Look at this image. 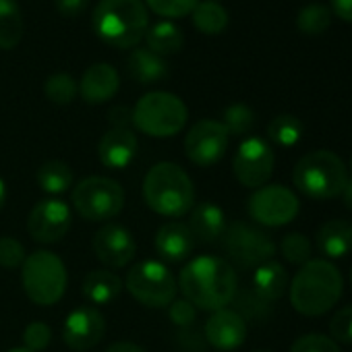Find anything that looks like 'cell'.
<instances>
[{
    "instance_id": "6da1fadb",
    "label": "cell",
    "mask_w": 352,
    "mask_h": 352,
    "mask_svg": "<svg viewBox=\"0 0 352 352\" xmlns=\"http://www.w3.org/2000/svg\"><path fill=\"white\" fill-rule=\"evenodd\" d=\"M176 284L189 302L212 313L226 309L239 292V278L232 263L214 255H201L189 261Z\"/></svg>"
},
{
    "instance_id": "7a4b0ae2",
    "label": "cell",
    "mask_w": 352,
    "mask_h": 352,
    "mask_svg": "<svg viewBox=\"0 0 352 352\" xmlns=\"http://www.w3.org/2000/svg\"><path fill=\"white\" fill-rule=\"evenodd\" d=\"M290 286L292 307L307 317L325 315L342 296L344 280L340 270L325 259H309L298 267Z\"/></svg>"
},
{
    "instance_id": "3957f363",
    "label": "cell",
    "mask_w": 352,
    "mask_h": 352,
    "mask_svg": "<svg viewBox=\"0 0 352 352\" xmlns=\"http://www.w3.org/2000/svg\"><path fill=\"white\" fill-rule=\"evenodd\" d=\"M143 199L160 216L181 218L195 206V185L179 164L160 162L145 174Z\"/></svg>"
},
{
    "instance_id": "277c9868",
    "label": "cell",
    "mask_w": 352,
    "mask_h": 352,
    "mask_svg": "<svg viewBox=\"0 0 352 352\" xmlns=\"http://www.w3.org/2000/svg\"><path fill=\"white\" fill-rule=\"evenodd\" d=\"M94 30L112 48H133L145 38L149 15L141 0H100L94 11Z\"/></svg>"
},
{
    "instance_id": "5b68a950",
    "label": "cell",
    "mask_w": 352,
    "mask_h": 352,
    "mask_svg": "<svg viewBox=\"0 0 352 352\" xmlns=\"http://www.w3.org/2000/svg\"><path fill=\"white\" fill-rule=\"evenodd\" d=\"M348 179L350 176L344 160L329 149H315L305 153L292 170L294 187L305 197L315 201L342 195Z\"/></svg>"
},
{
    "instance_id": "8992f818",
    "label": "cell",
    "mask_w": 352,
    "mask_h": 352,
    "mask_svg": "<svg viewBox=\"0 0 352 352\" xmlns=\"http://www.w3.org/2000/svg\"><path fill=\"white\" fill-rule=\"evenodd\" d=\"M189 120V110L181 98L168 91L145 94L133 108V124L149 137H174Z\"/></svg>"
},
{
    "instance_id": "52a82bcc",
    "label": "cell",
    "mask_w": 352,
    "mask_h": 352,
    "mask_svg": "<svg viewBox=\"0 0 352 352\" xmlns=\"http://www.w3.org/2000/svg\"><path fill=\"white\" fill-rule=\"evenodd\" d=\"M23 290L40 307L56 305L67 290V267L52 251H36L21 265Z\"/></svg>"
},
{
    "instance_id": "ba28073f",
    "label": "cell",
    "mask_w": 352,
    "mask_h": 352,
    "mask_svg": "<svg viewBox=\"0 0 352 352\" xmlns=\"http://www.w3.org/2000/svg\"><path fill=\"white\" fill-rule=\"evenodd\" d=\"M73 206L87 222H108L124 208L122 187L106 176H89L73 189Z\"/></svg>"
},
{
    "instance_id": "9c48e42d",
    "label": "cell",
    "mask_w": 352,
    "mask_h": 352,
    "mask_svg": "<svg viewBox=\"0 0 352 352\" xmlns=\"http://www.w3.org/2000/svg\"><path fill=\"white\" fill-rule=\"evenodd\" d=\"M126 290L145 307L164 309L176 298V284L172 272L160 261H141L126 274Z\"/></svg>"
},
{
    "instance_id": "30bf717a",
    "label": "cell",
    "mask_w": 352,
    "mask_h": 352,
    "mask_svg": "<svg viewBox=\"0 0 352 352\" xmlns=\"http://www.w3.org/2000/svg\"><path fill=\"white\" fill-rule=\"evenodd\" d=\"M224 249L230 261L243 270L259 267L261 263L270 261L276 253L274 241L259 228L247 222H234L226 226L224 234Z\"/></svg>"
},
{
    "instance_id": "8fae6325",
    "label": "cell",
    "mask_w": 352,
    "mask_h": 352,
    "mask_svg": "<svg viewBox=\"0 0 352 352\" xmlns=\"http://www.w3.org/2000/svg\"><path fill=\"white\" fill-rule=\"evenodd\" d=\"M247 210L257 224L278 228L290 224L298 216L300 204L288 187L265 185L249 197Z\"/></svg>"
},
{
    "instance_id": "7c38bea8",
    "label": "cell",
    "mask_w": 352,
    "mask_h": 352,
    "mask_svg": "<svg viewBox=\"0 0 352 352\" xmlns=\"http://www.w3.org/2000/svg\"><path fill=\"white\" fill-rule=\"evenodd\" d=\"M276 155L272 145L261 137L245 139L232 160V172L236 181L249 189H261L272 179Z\"/></svg>"
},
{
    "instance_id": "4fadbf2b",
    "label": "cell",
    "mask_w": 352,
    "mask_h": 352,
    "mask_svg": "<svg viewBox=\"0 0 352 352\" xmlns=\"http://www.w3.org/2000/svg\"><path fill=\"white\" fill-rule=\"evenodd\" d=\"M228 141L230 135L226 126L220 120L206 118L189 129L185 137V153L193 164L208 168L224 157L228 149Z\"/></svg>"
},
{
    "instance_id": "5bb4252c",
    "label": "cell",
    "mask_w": 352,
    "mask_h": 352,
    "mask_svg": "<svg viewBox=\"0 0 352 352\" xmlns=\"http://www.w3.org/2000/svg\"><path fill=\"white\" fill-rule=\"evenodd\" d=\"M73 224V214L63 199H42L34 206L28 218V230L34 241L52 245L63 241Z\"/></svg>"
},
{
    "instance_id": "9a60e30c",
    "label": "cell",
    "mask_w": 352,
    "mask_h": 352,
    "mask_svg": "<svg viewBox=\"0 0 352 352\" xmlns=\"http://www.w3.org/2000/svg\"><path fill=\"white\" fill-rule=\"evenodd\" d=\"M106 333V319L94 307H79L71 311L63 323V340L75 352L94 348Z\"/></svg>"
},
{
    "instance_id": "2e32d148",
    "label": "cell",
    "mask_w": 352,
    "mask_h": 352,
    "mask_svg": "<svg viewBox=\"0 0 352 352\" xmlns=\"http://www.w3.org/2000/svg\"><path fill=\"white\" fill-rule=\"evenodd\" d=\"M96 257L106 267H124L133 261L137 253V243L133 234L120 224L102 226L91 241Z\"/></svg>"
},
{
    "instance_id": "e0dca14e",
    "label": "cell",
    "mask_w": 352,
    "mask_h": 352,
    "mask_svg": "<svg viewBox=\"0 0 352 352\" xmlns=\"http://www.w3.org/2000/svg\"><path fill=\"white\" fill-rule=\"evenodd\" d=\"M204 333L212 348L220 352H232L247 340V321L234 309H220L214 311L206 321Z\"/></svg>"
},
{
    "instance_id": "ac0fdd59",
    "label": "cell",
    "mask_w": 352,
    "mask_h": 352,
    "mask_svg": "<svg viewBox=\"0 0 352 352\" xmlns=\"http://www.w3.org/2000/svg\"><path fill=\"white\" fill-rule=\"evenodd\" d=\"M137 137L131 129H110L98 145V157L108 170H124L137 155Z\"/></svg>"
},
{
    "instance_id": "d6986e66",
    "label": "cell",
    "mask_w": 352,
    "mask_h": 352,
    "mask_svg": "<svg viewBox=\"0 0 352 352\" xmlns=\"http://www.w3.org/2000/svg\"><path fill=\"white\" fill-rule=\"evenodd\" d=\"M195 236L183 222H168L155 234V253L168 263L185 261L195 249Z\"/></svg>"
},
{
    "instance_id": "ffe728a7",
    "label": "cell",
    "mask_w": 352,
    "mask_h": 352,
    "mask_svg": "<svg viewBox=\"0 0 352 352\" xmlns=\"http://www.w3.org/2000/svg\"><path fill=\"white\" fill-rule=\"evenodd\" d=\"M118 87H120V79L116 69L106 63H98L83 73L79 83V94L87 104H102L112 100Z\"/></svg>"
},
{
    "instance_id": "44dd1931",
    "label": "cell",
    "mask_w": 352,
    "mask_h": 352,
    "mask_svg": "<svg viewBox=\"0 0 352 352\" xmlns=\"http://www.w3.org/2000/svg\"><path fill=\"white\" fill-rule=\"evenodd\" d=\"M187 226L193 232L195 241L216 243L218 239H222V234L226 230V216H224L222 208H218L216 204L201 201V204L193 206L191 220Z\"/></svg>"
},
{
    "instance_id": "7402d4cb",
    "label": "cell",
    "mask_w": 352,
    "mask_h": 352,
    "mask_svg": "<svg viewBox=\"0 0 352 352\" xmlns=\"http://www.w3.org/2000/svg\"><path fill=\"white\" fill-rule=\"evenodd\" d=\"M317 249L331 259L352 253V222L329 220L317 230Z\"/></svg>"
},
{
    "instance_id": "603a6c76",
    "label": "cell",
    "mask_w": 352,
    "mask_h": 352,
    "mask_svg": "<svg viewBox=\"0 0 352 352\" xmlns=\"http://www.w3.org/2000/svg\"><path fill=\"white\" fill-rule=\"evenodd\" d=\"M288 288V272L278 261H265L259 267H255L253 274V292L261 296L267 302H274L282 298V294Z\"/></svg>"
},
{
    "instance_id": "cb8c5ba5",
    "label": "cell",
    "mask_w": 352,
    "mask_h": 352,
    "mask_svg": "<svg viewBox=\"0 0 352 352\" xmlns=\"http://www.w3.org/2000/svg\"><path fill=\"white\" fill-rule=\"evenodd\" d=\"M122 282L110 270H94L85 276L81 292L91 305H110L120 296Z\"/></svg>"
},
{
    "instance_id": "d4e9b609",
    "label": "cell",
    "mask_w": 352,
    "mask_h": 352,
    "mask_svg": "<svg viewBox=\"0 0 352 352\" xmlns=\"http://www.w3.org/2000/svg\"><path fill=\"white\" fill-rule=\"evenodd\" d=\"M129 75L139 83H157L168 77V63L147 48H135L126 60Z\"/></svg>"
},
{
    "instance_id": "484cf974",
    "label": "cell",
    "mask_w": 352,
    "mask_h": 352,
    "mask_svg": "<svg viewBox=\"0 0 352 352\" xmlns=\"http://www.w3.org/2000/svg\"><path fill=\"white\" fill-rule=\"evenodd\" d=\"M145 42H147V50L164 58L176 54L183 48L185 36L179 30V25H174L170 21H160L145 32Z\"/></svg>"
},
{
    "instance_id": "4316f807",
    "label": "cell",
    "mask_w": 352,
    "mask_h": 352,
    "mask_svg": "<svg viewBox=\"0 0 352 352\" xmlns=\"http://www.w3.org/2000/svg\"><path fill=\"white\" fill-rule=\"evenodd\" d=\"M23 38V15L17 0H0V50H13Z\"/></svg>"
},
{
    "instance_id": "83f0119b",
    "label": "cell",
    "mask_w": 352,
    "mask_h": 352,
    "mask_svg": "<svg viewBox=\"0 0 352 352\" xmlns=\"http://www.w3.org/2000/svg\"><path fill=\"white\" fill-rule=\"evenodd\" d=\"M36 181L44 193L63 195L73 185V172H71L69 164H65L60 160H50L40 166V170L36 174Z\"/></svg>"
},
{
    "instance_id": "f1b7e54d",
    "label": "cell",
    "mask_w": 352,
    "mask_h": 352,
    "mask_svg": "<svg viewBox=\"0 0 352 352\" xmlns=\"http://www.w3.org/2000/svg\"><path fill=\"white\" fill-rule=\"evenodd\" d=\"M228 13L216 0H206L193 9V23L201 34L218 36L228 28Z\"/></svg>"
},
{
    "instance_id": "f546056e",
    "label": "cell",
    "mask_w": 352,
    "mask_h": 352,
    "mask_svg": "<svg viewBox=\"0 0 352 352\" xmlns=\"http://www.w3.org/2000/svg\"><path fill=\"white\" fill-rule=\"evenodd\" d=\"M302 131H305V126H302L300 118H296L294 114H280V116L272 118V122L267 124L270 141L280 147L296 145L302 137Z\"/></svg>"
},
{
    "instance_id": "4dcf8cb0",
    "label": "cell",
    "mask_w": 352,
    "mask_h": 352,
    "mask_svg": "<svg viewBox=\"0 0 352 352\" xmlns=\"http://www.w3.org/2000/svg\"><path fill=\"white\" fill-rule=\"evenodd\" d=\"M331 25V11L323 5H307L296 15V28L305 36H319Z\"/></svg>"
},
{
    "instance_id": "1f68e13d",
    "label": "cell",
    "mask_w": 352,
    "mask_h": 352,
    "mask_svg": "<svg viewBox=\"0 0 352 352\" xmlns=\"http://www.w3.org/2000/svg\"><path fill=\"white\" fill-rule=\"evenodd\" d=\"M234 311L247 321H265L272 315V302L263 300L261 296H257L253 290H243L236 292L234 296Z\"/></svg>"
},
{
    "instance_id": "d6a6232c",
    "label": "cell",
    "mask_w": 352,
    "mask_h": 352,
    "mask_svg": "<svg viewBox=\"0 0 352 352\" xmlns=\"http://www.w3.org/2000/svg\"><path fill=\"white\" fill-rule=\"evenodd\" d=\"M44 91H46V98L58 106H67L71 104L77 94H79V85L75 83V79L69 75V73H56V75H50L46 85H44Z\"/></svg>"
},
{
    "instance_id": "836d02e7",
    "label": "cell",
    "mask_w": 352,
    "mask_h": 352,
    "mask_svg": "<svg viewBox=\"0 0 352 352\" xmlns=\"http://www.w3.org/2000/svg\"><path fill=\"white\" fill-rule=\"evenodd\" d=\"M228 135H247L255 124V112L247 104H232L224 110V120Z\"/></svg>"
},
{
    "instance_id": "e575fe53",
    "label": "cell",
    "mask_w": 352,
    "mask_h": 352,
    "mask_svg": "<svg viewBox=\"0 0 352 352\" xmlns=\"http://www.w3.org/2000/svg\"><path fill=\"white\" fill-rule=\"evenodd\" d=\"M280 253L284 255V259L288 263H294V265H305L309 259H311V241L300 234V232H290L282 239L280 243Z\"/></svg>"
},
{
    "instance_id": "d590c367",
    "label": "cell",
    "mask_w": 352,
    "mask_h": 352,
    "mask_svg": "<svg viewBox=\"0 0 352 352\" xmlns=\"http://www.w3.org/2000/svg\"><path fill=\"white\" fill-rule=\"evenodd\" d=\"M147 7L168 19H179L185 17L189 13H193V9L199 5V0H145Z\"/></svg>"
},
{
    "instance_id": "8d00e7d4",
    "label": "cell",
    "mask_w": 352,
    "mask_h": 352,
    "mask_svg": "<svg viewBox=\"0 0 352 352\" xmlns=\"http://www.w3.org/2000/svg\"><path fill=\"white\" fill-rule=\"evenodd\" d=\"M288 352H342L338 342H333L329 336L323 333H307L300 336Z\"/></svg>"
},
{
    "instance_id": "74e56055",
    "label": "cell",
    "mask_w": 352,
    "mask_h": 352,
    "mask_svg": "<svg viewBox=\"0 0 352 352\" xmlns=\"http://www.w3.org/2000/svg\"><path fill=\"white\" fill-rule=\"evenodd\" d=\"M25 261L23 245L13 236L0 239V267L5 270H19Z\"/></svg>"
},
{
    "instance_id": "f35d334b",
    "label": "cell",
    "mask_w": 352,
    "mask_h": 352,
    "mask_svg": "<svg viewBox=\"0 0 352 352\" xmlns=\"http://www.w3.org/2000/svg\"><path fill=\"white\" fill-rule=\"evenodd\" d=\"M23 342L25 348L32 352H42L52 342V329L44 321H34L23 329Z\"/></svg>"
},
{
    "instance_id": "ab89813d",
    "label": "cell",
    "mask_w": 352,
    "mask_h": 352,
    "mask_svg": "<svg viewBox=\"0 0 352 352\" xmlns=\"http://www.w3.org/2000/svg\"><path fill=\"white\" fill-rule=\"evenodd\" d=\"M329 333L333 342L352 344V305L340 309L329 321Z\"/></svg>"
},
{
    "instance_id": "60d3db41",
    "label": "cell",
    "mask_w": 352,
    "mask_h": 352,
    "mask_svg": "<svg viewBox=\"0 0 352 352\" xmlns=\"http://www.w3.org/2000/svg\"><path fill=\"white\" fill-rule=\"evenodd\" d=\"M168 317L174 325L179 327H187L195 321L197 317V307L193 302H189L187 298H181V300H172L168 305Z\"/></svg>"
},
{
    "instance_id": "b9f144b4",
    "label": "cell",
    "mask_w": 352,
    "mask_h": 352,
    "mask_svg": "<svg viewBox=\"0 0 352 352\" xmlns=\"http://www.w3.org/2000/svg\"><path fill=\"white\" fill-rule=\"evenodd\" d=\"M54 5L63 17H79L87 9L89 0H54Z\"/></svg>"
},
{
    "instance_id": "7bdbcfd3",
    "label": "cell",
    "mask_w": 352,
    "mask_h": 352,
    "mask_svg": "<svg viewBox=\"0 0 352 352\" xmlns=\"http://www.w3.org/2000/svg\"><path fill=\"white\" fill-rule=\"evenodd\" d=\"M108 120L112 129H129V122H133V110L126 106H114L108 114Z\"/></svg>"
},
{
    "instance_id": "ee69618b",
    "label": "cell",
    "mask_w": 352,
    "mask_h": 352,
    "mask_svg": "<svg viewBox=\"0 0 352 352\" xmlns=\"http://www.w3.org/2000/svg\"><path fill=\"white\" fill-rule=\"evenodd\" d=\"M331 11L346 23H352V0H331Z\"/></svg>"
},
{
    "instance_id": "f6af8a7d",
    "label": "cell",
    "mask_w": 352,
    "mask_h": 352,
    "mask_svg": "<svg viewBox=\"0 0 352 352\" xmlns=\"http://www.w3.org/2000/svg\"><path fill=\"white\" fill-rule=\"evenodd\" d=\"M106 352H145V350L137 344H131V342H116Z\"/></svg>"
},
{
    "instance_id": "bcb514c9",
    "label": "cell",
    "mask_w": 352,
    "mask_h": 352,
    "mask_svg": "<svg viewBox=\"0 0 352 352\" xmlns=\"http://www.w3.org/2000/svg\"><path fill=\"white\" fill-rule=\"evenodd\" d=\"M342 197H344V206L352 212V179H348V183L342 191Z\"/></svg>"
},
{
    "instance_id": "7dc6e473",
    "label": "cell",
    "mask_w": 352,
    "mask_h": 352,
    "mask_svg": "<svg viewBox=\"0 0 352 352\" xmlns=\"http://www.w3.org/2000/svg\"><path fill=\"white\" fill-rule=\"evenodd\" d=\"M5 199H7V185L3 179H0V210H3V206H5Z\"/></svg>"
},
{
    "instance_id": "c3c4849f",
    "label": "cell",
    "mask_w": 352,
    "mask_h": 352,
    "mask_svg": "<svg viewBox=\"0 0 352 352\" xmlns=\"http://www.w3.org/2000/svg\"><path fill=\"white\" fill-rule=\"evenodd\" d=\"M7 352H32V350H28V348L23 346V348H11V350H7Z\"/></svg>"
},
{
    "instance_id": "681fc988",
    "label": "cell",
    "mask_w": 352,
    "mask_h": 352,
    "mask_svg": "<svg viewBox=\"0 0 352 352\" xmlns=\"http://www.w3.org/2000/svg\"><path fill=\"white\" fill-rule=\"evenodd\" d=\"M255 352H270V350H255Z\"/></svg>"
},
{
    "instance_id": "f907efd6",
    "label": "cell",
    "mask_w": 352,
    "mask_h": 352,
    "mask_svg": "<svg viewBox=\"0 0 352 352\" xmlns=\"http://www.w3.org/2000/svg\"><path fill=\"white\" fill-rule=\"evenodd\" d=\"M350 172H352V160H350Z\"/></svg>"
}]
</instances>
